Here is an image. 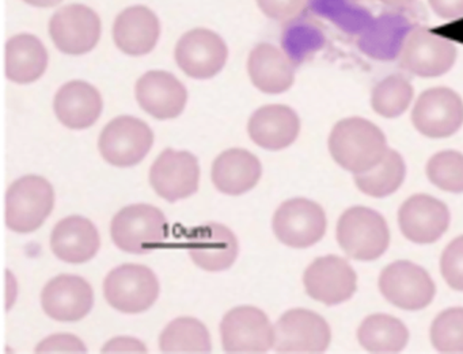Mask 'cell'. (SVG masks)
<instances>
[{"label":"cell","instance_id":"23","mask_svg":"<svg viewBox=\"0 0 463 354\" xmlns=\"http://www.w3.org/2000/svg\"><path fill=\"white\" fill-rule=\"evenodd\" d=\"M51 248L61 261L83 264L90 261L99 253V231L88 219L70 216L59 221L53 228Z\"/></svg>","mask_w":463,"mask_h":354},{"label":"cell","instance_id":"33","mask_svg":"<svg viewBox=\"0 0 463 354\" xmlns=\"http://www.w3.org/2000/svg\"><path fill=\"white\" fill-rule=\"evenodd\" d=\"M427 175L433 185L451 193H463V155L457 151L436 154L427 164Z\"/></svg>","mask_w":463,"mask_h":354},{"label":"cell","instance_id":"21","mask_svg":"<svg viewBox=\"0 0 463 354\" xmlns=\"http://www.w3.org/2000/svg\"><path fill=\"white\" fill-rule=\"evenodd\" d=\"M300 121L297 113L283 105H269L256 110L249 120L250 139L265 150L279 151L297 140Z\"/></svg>","mask_w":463,"mask_h":354},{"label":"cell","instance_id":"25","mask_svg":"<svg viewBox=\"0 0 463 354\" xmlns=\"http://www.w3.org/2000/svg\"><path fill=\"white\" fill-rule=\"evenodd\" d=\"M251 82L262 93L280 94L291 88L295 64L291 59L270 44H259L251 50L248 61Z\"/></svg>","mask_w":463,"mask_h":354},{"label":"cell","instance_id":"26","mask_svg":"<svg viewBox=\"0 0 463 354\" xmlns=\"http://www.w3.org/2000/svg\"><path fill=\"white\" fill-rule=\"evenodd\" d=\"M261 172V163L253 154L234 148L213 162V182L222 193L241 196L257 185Z\"/></svg>","mask_w":463,"mask_h":354},{"label":"cell","instance_id":"36","mask_svg":"<svg viewBox=\"0 0 463 354\" xmlns=\"http://www.w3.org/2000/svg\"><path fill=\"white\" fill-rule=\"evenodd\" d=\"M441 275L455 291L463 292V237L452 240L440 261Z\"/></svg>","mask_w":463,"mask_h":354},{"label":"cell","instance_id":"27","mask_svg":"<svg viewBox=\"0 0 463 354\" xmlns=\"http://www.w3.org/2000/svg\"><path fill=\"white\" fill-rule=\"evenodd\" d=\"M48 53L43 42L32 34H18L6 44V77L12 82L28 85L47 70Z\"/></svg>","mask_w":463,"mask_h":354},{"label":"cell","instance_id":"32","mask_svg":"<svg viewBox=\"0 0 463 354\" xmlns=\"http://www.w3.org/2000/svg\"><path fill=\"white\" fill-rule=\"evenodd\" d=\"M413 88L406 78L392 75L384 78L371 94L373 109L382 117H400L411 105Z\"/></svg>","mask_w":463,"mask_h":354},{"label":"cell","instance_id":"28","mask_svg":"<svg viewBox=\"0 0 463 354\" xmlns=\"http://www.w3.org/2000/svg\"><path fill=\"white\" fill-rule=\"evenodd\" d=\"M411 31L408 21L401 15H384L362 34L359 40L360 50L370 58L392 61L400 56L401 48Z\"/></svg>","mask_w":463,"mask_h":354},{"label":"cell","instance_id":"12","mask_svg":"<svg viewBox=\"0 0 463 354\" xmlns=\"http://www.w3.org/2000/svg\"><path fill=\"white\" fill-rule=\"evenodd\" d=\"M411 121L420 134L430 139L451 136L463 124L462 98L446 88L424 91L414 105Z\"/></svg>","mask_w":463,"mask_h":354},{"label":"cell","instance_id":"20","mask_svg":"<svg viewBox=\"0 0 463 354\" xmlns=\"http://www.w3.org/2000/svg\"><path fill=\"white\" fill-rule=\"evenodd\" d=\"M140 107L158 120L178 117L185 109L188 93L183 83L169 72L150 71L135 88Z\"/></svg>","mask_w":463,"mask_h":354},{"label":"cell","instance_id":"13","mask_svg":"<svg viewBox=\"0 0 463 354\" xmlns=\"http://www.w3.org/2000/svg\"><path fill=\"white\" fill-rule=\"evenodd\" d=\"M50 34L61 52L85 55L99 42L101 23L90 7L69 5L51 18Z\"/></svg>","mask_w":463,"mask_h":354},{"label":"cell","instance_id":"10","mask_svg":"<svg viewBox=\"0 0 463 354\" xmlns=\"http://www.w3.org/2000/svg\"><path fill=\"white\" fill-rule=\"evenodd\" d=\"M379 289L387 302L408 311H419L430 305L436 291L430 275L419 265L408 261L389 265L379 277Z\"/></svg>","mask_w":463,"mask_h":354},{"label":"cell","instance_id":"24","mask_svg":"<svg viewBox=\"0 0 463 354\" xmlns=\"http://www.w3.org/2000/svg\"><path fill=\"white\" fill-rule=\"evenodd\" d=\"M56 117L70 129H86L99 120L102 99L99 90L82 80L59 88L53 102Z\"/></svg>","mask_w":463,"mask_h":354},{"label":"cell","instance_id":"3","mask_svg":"<svg viewBox=\"0 0 463 354\" xmlns=\"http://www.w3.org/2000/svg\"><path fill=\"white\" fill-rule=\"evenodd\" d=\"M337 240L357 261H373L389 247V228L381 213L364 207L346 210L337 224Z\"/></svg>","mask_w":463,"mask_h":354},{"label":"cell","instance_id":"9","mask_svg":"<svg viewBox=\"0 0 463 354\" xmlns=\"http://www.w3.org/2000/svg\"><path fill=\"white\" fill-rule=\"evenodd\" d=\"M273 232L288 247L306 248L316 245L326 231L324 210L306 199L288 200L273 216Z\"/></svg>","mask_w":463,"mask_h":354},{"label":"cell","instance_id":"30","mask_svg":"<svg viewBox=\"0 0 463 354\" xmlns=\"http://www.w3.org/2000/svg\"><path fill=\"white\" fill-rule=\"evenodd\" d=\"M405 175L406 166L402 156L394 150H387L386 155L373 169L354 174V182L363 193L382 199L398 191Z\"/></svg>","mask_w":463,"mask_h":354},{"label":"cell","instance_id":"2","mask_svg":"<svg viewBox=\"0 0 463 354\" xmlns=\"http://www.w3.org/2000/svg\"><path fill=\"white\" fill-rule=\"evenodd\" d=\"M110 235L115 245L126 253H150L166 239V218L153 205H129L113 218Z\"/></svg>","mask_w":463,"mask_h":354},{"label":"cell","instance_id":"5","mask_svg":"<svg viewBox=\"0 0 463 354\" xmlns=\"http://www.w3.org/2000/svg\"><path fill=\"white\" fill-rule=\"evenodd\" d=\"M104 293L107 302L120 312H143L153 307L158 297V278L143 265H121L105 278Z\"/></svg>","mask_w":463,"mask_h":354},{"label":"cell","instance_id":"17","mask_svg":"<svg viewBox=\"0 0 463 354\" xmlns=\"http://www.w3.org/2000/svg\"><path fill=\"white\" fill-rule=\"evenodd\" d=\"M186 248L203 270L223 272L237 259L238 240L223 224L207 223L189 231Z\"/></svg>","mask_w":463,"mask_h":354},{"label":"cell","instance_id":"15","mask_svg":"<svg viewBox=\"0 0 463 354\" xmlns=\"http://www.w3.org/2000/svg\"><path fill=\"white\" fill-rule=\"evenodd\" d=\"M199 178L196 156L186 151H165L150 170L151 186L159 197L169 202L196 193Z\"/></svg>","mask_w":463,"mask_h":354},{"label":"cell","instance_id":"1","mask_svg":"<svg viewBox=\"0 0 463 354\" xmlns=\"http://www.w3.org/2000/svg\"><path fill=\"white\" fill-rule=\"evenodd\" d=\"M387 150L383 132L364 118H345L330 134L329 151L333 159L354 174L373 169Z\"/></svg>","mask_w":463,"mask_h":354},{"label":"cell","instance_id":"14","mask_svg":"<svg viewBox=\"0 0 463 354\" xmlns=\"http://www.w3.org/2000/svg\"><path fill=\"white\" fill-rule=\"evenodd\" d=\"M227 47L221 36L207 29H194L181 37L175 47V61L188 77L210 79L222 71Z\"/></svg>","mask_w":463,"mask_h":354},{"label":"cell","instance_id":"34","mask_svg":"<svg viewBox=\"0 0 463 354\" xmlns=\"http://www.w3.org/2000/svg\"><path fill=\"white\" fill-rule=\"evenodd\" d=\"M430 340L441 353H463V308L443 311L430 327Z\"/></svg>","mask_w":463,"mask_h":354},{"label":"cell","instance_id":"22","mask_svg":"<svg viewBox=\"0 0 463 354\" xmlns=\"http://www.w3.org/2000/svg\"><path fill=\"white\" fill-rule=\"evenodd\" d=\"M159 21L150 9L132 6L116 18L113 40L121 52L129 56L150 53L159 39Z\"/></svg>","mask_w":463,"mask_h":354},{"label":"cell","instance_id":"35","mask_svg":"<svg viewBox=\"0 0 463 354\" xmlns=\"http://www.w3.org/2000/svg\"><path fill=\"white\" fill-rule=\"evenodd\" d=\"M281 47L295 66L322 47V36L314 26L305 23H292L284 31Z\"/></svg>","mask_w":463,"mask_h":354},{"label":"cell","instance_id":"11","mask_svg":"<svg viewBox=\"0 0 463 354\" xmlns=\"http://www.w3.org/2000/svg\"><path fill=\"white\" fill-rule=\"evenodd\" d=\"M329 324L313 311L295 308L284 313L275 326L279 353H321L329 346Z\"/></svg>","mask_w":463,"mask_h":354},{"label":"cell","instance_id":"37","mask_svg":"<svg viewBox=\"0 0 463 354\" xmlns=\"http://www.w3.org/2000/svg\"><path fill=\"white\" fill-rule=\"evenodd\" d=\"M311 0H257L260 10L270 20L291 23L299 17Z\"/></svg>","mask_w":463,"mask_h":354},{"label":"cell","instance_id":"16","mask_svg":"<svg viewBox=\"0 0 463 354\" xmlns=\"http://www.w3.org/2000/svg\"><path fill=\"white\" fill-rule=\"evenodd\" d=\"M306 292L326 305H337L354 296L356 273L345 259L337 256L316 259L303 275Z\"/></svg>","mask_w":463,"mask_h":354},{"label":"cell","instance_id":"4","mask_svg":"<svg viewBox=\"0 0 463 354\" xmlns=\"http://www.w3.org/2000/svg\"><path fill=\"white\" fill-rule=\"evenodd\" d=\"M55 194L44 178L26 175L15 181L6 194V224L12 231H36L53 210Z\"/></svg>","mask_w":463,"mask_h":354},{"label":"cell","instance_id":"7","mask_svg":"<svg viewBox=\"0 0 463 354\" xmlns=\"http://www.w3.org/2000/svg\"><path fill=\"white\" fill-rule=\"evenodd\" d=\"M398 58L401 67L411 74L436 78L452 69L457 48L449 40L436 36L427 29L414 28L406 36Z\"/></svg>","mask_w":463,"mask_h":354},{"label":"cell","instance_id":"29","mask_svg":"<svg viewBox=\"0 0 463 354\" xmlns=\"http://www.w3.org/2000/svg\"><path fill=\"white\" fill-rule=\"evenodd\" d=\"M360 345L373 353H397L409 340V331L400 319L384 313L368 316L357 330Z\"/></svg>","mask_w":463,"mask_h":354},{"label":"cell","instance_id":"6","mask_svg":"<svg viewBox=\"0 0 463 354\" xmlns=\"http://www.w3.org/2000/svg\"><path fill=\"white\" fill-rule=\"evenodd\" d=\"M150 126L129 116L110 121L101 136L99 148L102 158L116 167H131L140 163L153 147Z\"/></svg>","mask_w":463,"mask_h":354},{"label":"cell","instance_id":"19","mask_svg":"<svg viewBox=\"0 0 463 354\" xmlns=\"http://www.w3.org/2000/svg\"><path fill=\"white\" fill-rule=\"evenodd\" d=\"M403 237L419 245L440 239L449 226V208L425 194H417L403 202L398 213Z\"/></svg>","mask_w":463,"mask_h":354},{"label":"cell","instance_id":"39","mask_svg":"<svg viewBox=\"0 0 463 354\" xmlns=\"http://www.w3.org/2000/svg\"><path fill=\"white\" fill-rule=\"evenodd\" d=\"M430 9L443 20L463 17V0H428Z\"/></svg>","mask_w":463,"mask_h":354},{"label":"cell","instance_id":"41","mask_svg":"<svg viewBox=\"0 0 463 354\" xmlns=\"http://www.w3.org/2000/svg\"><path fill=\"white\" fill-rule=\"evenodd\" d=\"M24 2L34 7H53L61 4V0H24Z\"/></svg>","mask_w":463,"mask_h":354},{"label":"cell","instance_id":"40","mask_svg":"<svg viewBox=\"0 0 463 354\" xmlns=\"http://www.w3.org/2000/svg\"><path fill=\"white\" fill-rule=\"evenodd\" d=\"M381 2L386 6L392 7V9H403V7H408L409 5L413 4L414 0H381Z\"/></svg>","mask_w":463,"mask_h":354},{"label":"cell","instance_id":"8","mask_svg":"<svg viewBox=\"0 0 463 354\" xmlns=\"http://www.w3.org/2000/svg\"><path fill=\"white\" fill-rule=\"evenodd\" d=\"M222 343L229 353H265L275 346V327L256 307L234 308L221 323Z\"/></svg>","mask_w":463,"mask_h":354},{"label":"cell","instance_id":"18","mask_svg":"<svg viewBox=\"0 0 463 354\" xmlns=\"http://www.w3.org/2000/svg\"><path fill=\"white\" fill-rule=\"evenodd\" d=\"M93 302L90 284L80 275H58L42 292L44 312L59 321H80L90 312Z\"/></svg>","mask_w":463,"mask_h":354},{"label":"cell","instance_id":"38","mask_svg":"<svg viewBox=\"0 0 463 354\" xmlns=\"http://www.w3.org/2000/svg\"><path fill=\"white\" fill-rule=\"evenodd\" d=\"M37 351H45V353H53V351H61V353H83L86 351L82 340H78L74 335H52L40 343Z\"/></svg>","mask_w":463,"mask_h":354},{"label":"cell","instance_id":"31","mask_svg":"<svg viewBox=\"0 0 463 354\" xmlns=\"http://www.w3.org/2000/svg\"><path fill=\"white\" fill-rule=\"evenodd\" d=\"M159 345L164 353H210V332L197 319L178 318L162 331Z\"/></svg>","mask_w":463,"mask_h":354}]
</instances>
